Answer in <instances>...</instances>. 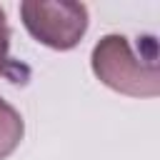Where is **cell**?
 Masks as SVG:
<instances>
[{
  "label": "cell",
  "instance_id": "cell-4",
  "mask_svg": "<svg viewBox=\"0 0 160 160\" xmlns=\"http://www.w3.org/2000/svg\"><path fill=\"white\" fill-rule=\"evenodd\" d=\"M8 48H10V28H8V18H5V10L0 8V75L8 72Z\"/></svg>",
  "mask_w": 160,
  "mask_h": 160
},
{
  "label": "cell",
  "instance_id": "cell-3",
  "mask_svg": "<svg viewBox=\"0 0 160 160\" xmlns=\"http://www.w3.org/2000/svg\"><path fill=\"white\" fill-rule=\"evenodd\" d=\"M22 132H25V122L20 112L8 100L0 98V160L15 152V148L22 140Z\"/></svg>",
  "mask_w": 160,
  "mask_h": 160
},
{
  "label": "cell",
  "instance_id": "cell-2",
  "mask_svg": "<svg viewBox=\"0 0 160 160\" xmlns=\"http://www.w3.org/2000/svg\"><path fill=\"white\" fill-rule=\"evenodd\" d=\"M20 15L28 32L52 50L75 48L88 30V8L82 2L28 0L20 5Z\"/></svg>",
  "mask_w": 160,
  "mask_h": 160
},
{
  "label": "cell",
  "instance_id": "cell-1",
  "mask_svg": "<svg viewBox=\"0 0 160 160\" xmlns=\"http://www.w3.org/2000/svg\"><path fill=\"white\" fill-rule=\"evenodd\" d=\"M92 72L108 88L130 98H155L160 92L158 52L135 55L125 35H105L92 48Z\"/></svg>",
  "mask_w": 160,
  "mask_h": 160
}]
</instances>
